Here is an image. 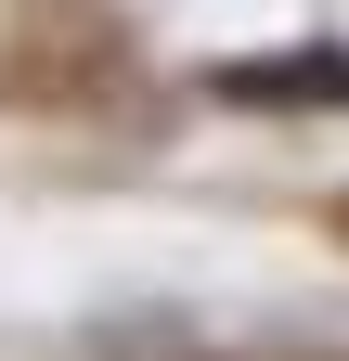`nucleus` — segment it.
Segmentation results:
<instances>
[{
    "label": "nucleus",
    "instance_id": "f257e3e1",
    "mask_svg": "<svg viewBox=\"0 0 349 361\" xmlns=\"http://www.w3.org/2000/svg\"><path fill=\"white\" fill-rule=\"evenodd\" d=\"M117 13L104 0H26L13 13V52H0V90L13 104H91V90H117Z\"/></svg>",
    "mask_w": 349,
    "mask_h": 361
},
{
    "label": "nucleus",
    "instance_id": "f03ea898",
    "mask_svg": "<svg viewBox=\"0 0 349 361\" xmlns=\"http://www.w3.org/2000/svg\"><path fill=\"white\" fill-rule=\"evenodd\" d=\"M220 104H349V52H272V65H220Z\"/></svg>",
    "mask_w": 349,
    "mask_h": 361
},
{
    "label": "nucleus",
    "instance_id": "7ed1b4c3",
    "mask_svg": "<svg viewBox=\"0 0 349 361\" xmlns=\"http://www.w3.org/2000/svg\"><path fill=\"white\" fill-rule=\"evenodd\" d=\"M336 233H349V207H336Z\"/></svg>",
    "mask_w": 349,
    "mask_h": 361
}]
</instances>
